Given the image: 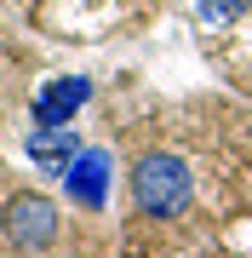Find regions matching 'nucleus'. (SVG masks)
<instances>
[{"instance_id":"obj_4","label":"nucleus","mask_w":252,"mask_h":258,"mask_svg":"<svg viewBox=\"0 0 252 258\" xmlns=\"http://www.w3.org/2000/svg\"><path fill=\"white\" fill-rule=\"evenodd\" d=\"M109 178H115L109 149H80L75 166L63 172V189H69V201H75V207L103 212V207H109Z\"/></svg>"},{"instance_id":"obj_2","label":"nucleus","mask_w":252,"mask_h":258,"mask_svg":"<svg viewBox=\"0 0 252 258\" xmlns=\"http://www.w3.org/2000/svg\"><path fill=\"white\" fill-rule=\"evenodd\" d=\"M0 230H6V241L18 252H46L57 241V207L46 195L23 189V195H12V201L0 207Z\"/></svg>"},{"instance_id":"obj_6","label":"nucleus","mask_w":252,"mask_h":258,"mask_svg":"<svg viewBox=\"0 0 252 258\" xmlns=\"http://www.w3.org/2000/svg\"><path fill=\"white\" fill-rule=\"evenodd\" d=\"M246 6H252V0H201V18L206 23H235Z\"/></svg>"},{"instance_id":"obj_1","label":"nucleus","mask_w":252,"mask_h":258,"mask_svg":"<svg viewBox=\"0 0 252 258\" xmlns=\"http://www.w3.org/2000/svg\"><path fill=\"white\" fill-rule=\"evenodd\" d=\"M132 201H138L143 218H184L189 201H195V172H189L184 155H166V149H155V155H143L132 166Z\"/></svg>"},{"instance_id":"obj_3","label":"nucleus","mask_w":252,"mask_h":258,"mask_svg":"<svg viewBox=\"0 0 252 258\" xmlns=\"http://www.w3.org/2000/svg\"><path fill=\"white\" fill-rule=\"evenodd\" d=\"M86 98H92V81L86 75H52V81H40V92L29 98V120L35 126H69Z\"/></svg>"},{"instance_id":"obj_5","label":"nucleus","mask_w":252,"mask_h":258,"mask_svg":"<svg viewBox=\"0 0 252 258\" xmlns=\"http://www.w3.org/2000/svg\"><path fill=\"white\" fill-rule=\"evenodd\" d=\"M23 149H29V161H35V172L63 178L69 166H75V155H80V138H75V126H29Z\"/></svg>"}]
</instances>
